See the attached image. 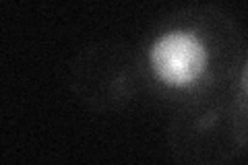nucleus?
Instances as JSON below:
<instances>
[{
	"mask_svg": "<svg viewBox=\"0 0 248 165\" xmlns=\"http://www.w3.org/2000/svg\"><path fill=\"white\" fill-rule=\"evenodd\" d=\"M137 52L145 87L155 97L180 105L230 87L244 39L228 11L190 4L161 17Z\"/></svg>",
	"mask_w": 248,
	"mask_h": 165,
	"instance_id": "1",
	"label": "nucleus"
},
{
	"mask_svg": "<svg viewBox=\"0 0 248 165\" xmlns=\"http://www.w3.org/2000/svg\"><path fill=\"white\" fill-rule=\"evenodd\" d=\"M166 143L180 163L221 165L244 151L230 87L174 105Z\"/></svg>",
	"mask_w": 248,
	"mask_h": 165,
	"instance_id": "2",
	"label": "nucleus"
},
{
	"mask_svg": "<svg viewBox=\"0 0 248 165\" xmlns=\"http://www.w3.org/2000/svg\"><path fill=\"white\" fill-rule=\"evenodd\" d=\"M66 85L73 97L91 112H120L145 87L139 52L120 42L85 45L68 64Z\"/></svg>",
	"mask_w": 248,
	"mask_h": 165,
	"instance_id": "3",
	"label": "nucleus"
},
{
	"mask_svg": "<svg viewBox=\"0 0 248 165\" xmlns=\"http://www.w3.org/2000/svg\"><path fill=\"white\" fill-rule=\"evenodd\" d=\"M230 93L234 99L240 132H242L244 140V151L248 153V48H244L242 58L238 62V68L230 83Z\"/></svg>",
	"mask_w": 248,
	"mask_h": 165,
	"instance_id": "4",
	"label": "nucleus"
}]
</instances>
